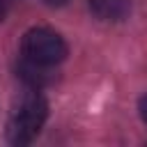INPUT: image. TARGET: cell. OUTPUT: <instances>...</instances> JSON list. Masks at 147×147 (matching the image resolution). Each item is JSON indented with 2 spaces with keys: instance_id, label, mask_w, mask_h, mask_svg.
Wrapping results in <instances>:
<instances>
[{
  "instance_id": "4",
  "label": "cell",
  "mask_w": 147,
  "mask_h": 147,
  "mask_svg": "<svg viewBox=\"0 0 147 147\" xmlns=\"http://www.w3.org/2000/svg\"><path fill=\"white\" fill-rule=\"evenodd\" d=\"M90 11L99 18V21H122L129 9H131V0H87Z\"/></svg>"
},
{
  "instance_id": "1",
  "label": "cell",
  "mask_w": 147,
  "mask_h": 147,
  "mask_svg": "<svg viewBox=\"0 0 147 147\" xmlns=\"http://www.w3.org/2000/svg\"><path fill=\"white\" fill-rule=\"evenodd\" d=\"M48 117V103L46 99L39 94V90L30 87L28 92H23L11 110H9V119H7V140L11 145H28L32 142L44 122Z\"/></svg>"
},
{
  "instance_id": "3",
  "label": "cell",
  "mask_w": 147,
  "mask_h": 147,
  "mask_svg": "<svg viewBox=\"0 0 147 147\" xmlns=\"http://www.w3.org/2000/svg\"><path fill=\"white\" fill-rule=\"evenodd\" d=\"M16 76H18L28 87H34V90H41V87H46V85H51V83L55 80L53 67L37 64V62H30V60H25V57L18 62Z\"/></svg>"
},
{
  "instance_id": "5",
  "label": "cell",
  "mask_w": 147,
  "mask_h": 147,
  "mask_svg": "<svg viewBox=\"0 0 147 147\" xmlns=\"http://www.w3.org/2000/svg\"><path fill=\"white\" fill-rule=\"evenodd\" d=\"M138 110H140V117H142V122L147 124V94L140 99V103H138Z\"/></svg>"
},
{
  "instance_id": "2",
  "label": "cell",
  "mask_w": 147,
  "mask_h": 147,
  "mask_svg": "<svg viewBox=\"0 0 147 147\" xmlns=\"http://www.w3.org/2000/svg\"><path fill=\"white\" fill-rule=\"evenodd\" d=\"M21 53L30 62L55 67L67 57V44L51 28H30L21 39Z\"/></svg>"
},
{
  "instance_id": "6",
  "label": "cell",
  "mask_w": 147,
  "mask_h": 147,
  "mask_svg": "<svg viewBox=\"0 0 147 147\" xmlns=\"http://www.w3.org/2000/svg\"><path fill=\"white\" fill-rule=\"evenodd\" d=\"M44 2H46L48 7H64L69 0H44Z\"/></svg>"
},
{
  "instance_id": "7",
  "label": "cell",
  "mask_w": 147,
  "mask_h": 147,
  "mask_svg": "<svg viewBox=\"0 0 147 147\" xmlns=\"http://www.w3.org/2000/svg\"><path fill=\"white\" fill-rule=\"evenodd\" d=\"M5 11H7V7H5V0H0V21L5 18Z\"/></svg>"
}]
</instances>
